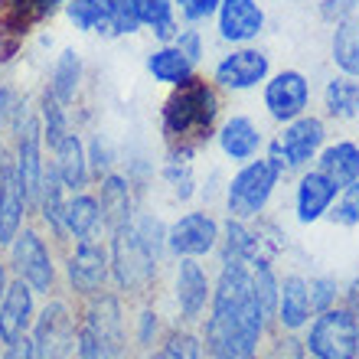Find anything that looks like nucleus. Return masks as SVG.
<instances>
[{"mask_svg": "<svg viewBox=\"0 0 359 359\" xmlns=\"http://www.w3.org/2000/svg\"><path fill=\"white\" fill-rule=\"evenodd\" d=\"M356 10H359V0H320V4H317L320 20L330 23V27H337V23H343L346 17H353Z\"/></svg>", "mask_w": 359, "mask_h": 359, "instance_id": "obj_40", "label": "nucleus"}, {"mask_svg": "<svg viewBox=\"0 0 359 359\" xmlns=\"http://www.w3.org/2000/svg\"><path fill=\"white\" fill-rule=\"evenodd\" d=\"M10 278H13V274H10V265L7 262H0V304H4V294H7Z\"/></svg>", "mask_w": 359, "mask_h": 359, "instance_id": "obj_43", "label": "nucleus"}, {"mask_svg": "<svg viewBox=\"0 0 359 359\" xmlns=\"http://www.w3.org/2000/svg\"><path fill=\"white\" fill-rule=\"evenodd\" d=\"M343 304H350L353 311L359 313V274L353 278L350 284H346V287H343Z\"/></svg>", "mask_w": 359, "mask_h": 359, "instance_id": "obj_42", "label": "nucleus"}, {"mask_svg": "<svg viewBox=\"0 0 359 359\" xmlns=\"http://www.w3.org/2000/svg\"><path fill=\"white\" fill-rule=\"evenodd\" d=\"M62 7L66 0H0V62H13L29 33Z\"/></svg>", "mask_w": 359, "mask_h": 359, "instance_id": "obj_10", "label": "nucleus"}, {"mask_svg": "<svg viewBox=\"0 0 359 359\" xmlns=\"http://www.w3.org/2000/svg\"><path fill=\"white\" fill-rule=\"evenodd\" d=\"M111 4V33L114 36H134L141 33V23L134 17V4L131 0H108Z\"/></svg>", "mask_w": 359, "mask_h": 359, "instance_id": "obj_36", "label": "nucleus"}, {"mask_svg": "<svg viewBox=\"0 0 359 359\" xmlns=\"http://www.w3.org/2000/svg\"><path fill=\"white\" fill-rule=\"evenodd\" d=\"M147 72L154 76V82H161V86H180V82H187L189 76H196V66L189 62L183 53H180L173 43H163V46L151 49L147 53Z\"/></svg>", "mask_w": 359, "mask_h": 359, "instance_id": "obj_27", "label": "nucleus"}, {"mask_svg": "<svg viewBox=\"0 0 359 359\" xmlns=\"http://www.w3.org/2000/svg\"><path fill=\"white\" fill-rule=\"evenodd\" d=\"M311 320H313V307H311V294H307V278L304 274H284L281 294H278V311H274V327L301 333L307 330Z\"/></svg>", "mask_w": 359, "mask_h": 359, "instance_id": "obj_21", "label": "nucleus"}, {"mask_svg": "<svg viewBox=\"0 0 359 359\" xmlns=\"http://www.w3.org/2000/svg\"><path fill=\"white\" fill-rule=\"evenodd\" d=\"M317 170L330 180L340 193L346 187H353L359 180V141L343 137V141L323 144V151L317 154Z\"/></svg>", "mask_w": 359, "mask_h": 359, "instance_id": "obj_23", "label": "nucleus"}, {"mask_svg": "<svg viewBox=\"0 0 359 359\" xmlns=\"http://www.w3.org/2000/svg\"><path fill=\"white\" fill-rule=\"evenodd\" d=\"M173 46L183 53V56L193 62V66H199L203 62V56H206V43H203V33H199L193 23H187V27L177 33V39H173Z\"/></svg>", "mask_w": 359, "mask_h": 359, "instance_id": "obj_37", "label": "nucleus"}, {"mask_svg": "<svg viewBox=\"0 0 359 359\" xmlns=\"http://www.w3.org/2000/svg\"><path fill=\"white\" fill-rule=\"evenodd\" d=\"M62 222H66L69 245H72V242H86V238H102L104 232H108L98 193H92V189L69 193L66 206H62Z\"/></svg>", "mask_w": 359, "mask_h": 359, "instance_id": "obj_18", "label": "nucleus"}, {"mask_svg": "<svg viewBox=\"0 0 359 359\" xmlns=\"http://www.w3.org/2000/svg\"><path fill=\"white\" fill-rule=\"evenodd\" d=\"M163 333H167V327H163L157 307H154L151 301H141V307H137V317H134V323H131V343H134V350H137V353H154L157 346H161Z\"/></svg>", "mask_w": 359, "mask_h": 359, "instance_id": "obj_31", "label": "nucleus"}, {"mask_svg": "<svg viewBox=\"0 0 359 359\" xmlns=\"http://www.w3.org/2000/svg\"><path fill=\"white\" fill-rule=\"evenodd\" d=\"M343 193H346V196L353 199V206H356V212H359V180H356V183H353V187H346V189H343Z\"/></svg>", "mask_w": 359, "mask_h": 359, "instance_id": "obj_44", "label": "nucleus"}, {"mask_svg": "<svg viewBox=\"0 0 359 359\" xmlns=\"http://www.w3.org/2000/svg\"><path fill=\"white\" fill-rule=\"evenodd\" d=\"M7 265L13 278L27 281L43 297H53L59 291V265L53 258V245L36 226L27 222L17 232V238L7 245Z\"/></svg>", "mask_w": 359, "mask_h": 359, "instance_id": "obj_5", "label": "nucleus"}, {"mask_svg": "<svg viewBox=\"0 0 359 359\" xmlns=\"http://www.w3.org/2000/svg\"><path fill=\"white\" fill-rule=\"evenodd\" d=\"M131 359H134V356H131Z\"/></svg>", "mask_w": 359, "mask_h": 359, "instance_id": "obj_47", "label": "nucleus"}, {"mask_svg": "<svg viewBox=\"0 0 359 359\" xmlns=\"http://www.w3.org/2000/svg\"><path fill=\"white\" fill-rule=\"evenodd\" d=\"M216 141H219V151L226 154L229 161L245 163L252 157H258V151L265 147V134H262V128L248 114H232V118H226L219 124Z\"/></svg>", "mask_w": 359, "mask_h": 359, "instance_id": "obj_22", "label": "nucleus"}, {"mask_svg": "<svg viewBox=\"0 0 359 359\" xmlns=\"http://www.w3.org/2000/svg\"><path fill=\"white\" fill-rule=\"evenodd\" d=\"M323 108L333 121H359V79L333 76L323 86Z\"/></svg>", "mask_w": 359, "mask_h": 359, "instance_id": "obj_28", "label": "nucleus"}, {"mask_svg": "<svg viewBox=\"0 0 359 359\" xmlns=\"http://www.w3.org/2000/svg\"><path fill=\"white\" fill-rule=\"evenodd\" d=\"M29 340L36 359H79V304L72 307L53 294L46 307L36 311Z\"/></svg>", "mask_w": 359, "mask_h": 359, "instance_id": "obj_8", "label": "nucleus"}, {"mask_svg": "<svg viewBox=\"0 0 359 359\" xmlns=\"http://www.w3.org/2000/svg\"><path fill=\"white\" fill-rule=\"evenodd\" d=\"M307 294H311L313 313L330 311V307H337V304L343 301L340 281H337V278H330V274H317V278H311V281H307Z\"/></svg>", "mask_w": 359, "mask_h": 359, "instance_id": "obj_35", "label": "nucleus"}, {"mask_svg": "<svg viewBox=\"0 0 359 359\" xmlns=\"http://www.w3.org/2000/svg\"><path fill=\"white\" fill-rule=\"evenodd\" d=\"M222 0H177V10L180 17H183V23H206V20L216 17V10Z\"/></svg>", "mask_w": 359, "mask_h": 359, "instance_id": "obj_39", "label": "nucleus"}, {"mask_svg": "<svg viewBox=\"0 0 359 359\" xmlns=\"http://www.w3.org/2000/svg\"><path fill=\"white\" fill-rule=\"evenodd\" d=\"M216 29L222 43L252 46L265 33V7L258 0H222L216 10Z\"/></svg>", "mask_w": 359, "mask_h": 359, "instance_id": "obj_15", "label": "nucleus"}, {"mask_svg": "<svg viewBox=\"0 0 359 359\" xmlns=\"http://www.w3.org/2000/svg\"><path fill=\"white\" fill-rule=\"evenodd\" d=\"M268 76H271V59L258 46H232V53H226L212 69V82L219 92H248L265 86Z\"/></svg>", "mask_w": 359, "mask_h": 359, "instance_id": "obj_13", "label": "nucleus"}, {"mask_svg": "<svg viewBox=\"0 0 359 359\" xmlns=\"http://www.w3.org/2000/svg\"><path fill=\"white\" fill-rule=\"evenodd\" d=\"M252 291L268 320L274 323V311H278V294H281V278L274 271V265H255L252 268Z\"/></svg>", "mask_w": 359, "mask_h": 359, "instance_id": "obj_33", "label": "nucleus"}, {"mask_svg": "<svg viewBox=\"0 0 359 359\" xmlns=\"http://www.w3.org/2000/svg\"><path fill=\"white\" fill-rule=\"evenodd\" d=\"M173 301L183 327H199L203 317L209 313L212 304V278L206 268L199 265V258H177L173 268Z\"/></svg>", "mask_w": 359, "mask_h": 359, "instance_id": "obj_12", "label": "nucleus"}, {"mask_svg": "<svg viewBox=\"0 0 359 359\" xmlns=\"http://www.w3.org/2000/svg\"><path fill=\"white\" fill-rule=\"evenodd\" d=\"M157 359H206V346L196 327H183L173 323L163 333L161 346H157Z\"/></svg>", "mask_w": 359, "mask_h": 359, "instance_id": "obj_30", "label": "nucleus"}, {"mask_svg": "<svg viewBox=\"0 0 359 359\" xmlns=\"http://www.w3.org/2000/svg\"><path fill=\"white\" fill-rule=\"evenodd\" d=\"M66 287L76 301H86L111 287V252L108 238H86L66 248Z\"/></svg>", "mask_w": 359, "mask_h": 359, "instance_id": "obj_9", "label": "nucleus"}, {"mask_svg": "<svg viewBox=\"0 0 359 359\" xmlns=\"http://www.w3.org/2000/svg\"><path fill=\"white\" fill-rule=\"evenodd\" d=\"M86 151H88V167H92V180H95V183H98V180H102L108 170H114V167H111V163H114L111 147L102 141V134H98V137H92V141L86 144Z\"/></svg>", "mask_w": 359, "mask_h": 359, "instance_id": "obj_38", "label": "nucleus"}, {"mask_svg": "<svg viewBox=\"0 0 359 359\" xmlns=\"http://www.w3.org/2000/svg\"><path fill=\"white\" fill-rule=\"evenodd\" d=\"M323 144H327V121L320 114L307 111L301 118H294V121L281 124V131L274 134L271 144H268V157L287 177L294 170L297 173L307 170L317 161V154L323 151Z\"/></svg>", "mask_w": 359, "mask_h": 359, "instance_id": "obj_7", "label": "nucleus"}, {"mask_svg": "<svg viewBox=\"0 0 359 359\" xmlns=\"http://www.w3.org/2000/svg\"><path fill=\"white\" fill-rule=\"evenodd\" d=\"M222 222L206 209H189L167 226V252L173 258H206L219 252Z\"/></svg>", "mask_w": 359, "mask_h": 359, "instance_id": "obj_11", "label": "nucleus"}, {"mask_svg": "<svg viewBox=\"0 0 359 359\" xmlns=\"http://www.w3.org/2000/svg\"><path fill=\"white\" fill-rule=\"evenodd\" d=\"M66 17L72 20V27L82 33H95V36L114 39L111 33V4L108 0H66Z\"/></svg>", "mask_w": 359, "mask_h": 359, "instance_id": "obj_29", "label": "nucleus"}, {"mask_svg": "<svg viewBox=\"0 0 359 359\" xmlns=\"http://www.w3.org/2000/svg\"><path fill=\"white\" fill-rule=\"evenodd\" d=\"M161 177H163V183L170 187L173 199H180V203L193 199V193H196V177H193V163L189 161H167L161 167Z\"/></svg>", "mask_w": 359, "mask_h": 359, "instance_id": "obj_34", "label": "nucleus"}, {"mask_svg": "<svg viewBox=\"0 0 359 359\" xmlns=\"http://www.w3.org/2000/svg\"><path fill=\"white\" fill-rule=\"evenodd\" d=\"M82 79H86V62L79 56L72 46H66L62 53L56 56L53 69H49V82H46V92L56 98L59 104L72 108L82 92Z\"/></svg>", "mask_w": 359, "mask_h": 359, "instance_id": "obj_24", "label": "nucleus"}, {"mask_svg": "<svg viewBox=\"0 0 359 359\" xmlns=\"http://www.w3.org/2000/svg\"><path fill=\"white\" fill-rule=\"evenodd\" d=\"M134 4V17L144 29H151L157 43H173L180 33V20H177V0H131Z\"/></svg>", "mask_w": 359, "mask_h": 359, "instance_id": "obj_25", "label": "nucleus"}, {"mask_svg": "<svg viewBox=\"0 0 359 359\" xmlns=\"http://www.w3.org/2000/svg\"><path fill=\"white\" fill-rule=\"evenodd\" d=\"M49 163L56 167L59 180L69 193H79V189H88L92 187V167H88V151H86V141L76 134V128L62 137L59 144L49 147Z\"/></svg>", "mask_w": 359, "mask_h": 359, "instance_id": "obj_19", "label": "nucleus"}, {"mask_svg": "<svg viewBox=\"0 0 359 359\" xmlns=\"http://www.w3.org/2000/svg\"><path fill=\"white\" fill-rule=\"evenodd\" d=\"M284 180V173L274 167L271 157H252L236 170V177L226 183V209L232 219H258L268 209L274 196V187Z\"/></svg>", "mask_w": 359, "mask_h": 359, "instance_id": "obj_4", "label": "nucleus"}, {"mask_svg": "<svg viewBox=\"0 0 359 359\" xmlns=\"http://www.w3.org/2000/svg\"><path fill=\"white\" fill-rule=\"evenodd\" d=\"M108 252H111V287L121 297H141L147 301V294L157 284V268L161 262L147 252L141 242L134 219L128 226L108 232Z\"/></svg>", "mask_w": 359, "mask_h": 359, "instance_id": "obj_3", "label": "nucleus"}, {"mask_svg": "<svg viewBox=\"0 0 359 359\" xmlns=\"http://www.w3.org/2000/svg\"><path fill=\"white\" fill-rule=\"evenodd\" d=\"M307 359H317V356H307Z\"/></svg>", "mask_w": 359, "mask_h": 359, "instance_id": "obj_46", "label": "nucleus"}, {"mask_svg": "<svg viewBox=\"0 0 359 359\" xmlns=\"http://www.w3.org/2000/svg\"><path fill=\"white\" fill-rule=\"evenodd\" d=\"M337 196H340V189L333 187L317 167L301 170L297 187H294V212H297V222L313 226V222L327 219V212H330V206L337 203Z\"/></svg>", "mask_w": 359, "mask_h": 359, "instance_id": "obj_17", "label": "nucleus"}, {"mask_svg": "<svg viewBox=\"0 0 359 359\" xmlns=\"http://www.w3.org/2000/svg\"><path fill=\"white\" fill-rule=\"evenodd\" d=\"M222 98L219 86L206 76H189L187 82L170 88L161 108L167 161H193L219 131Z\"/></svg>", "mask_w": 359, "mask_h": 359, "instance_id": "obj_1", "label": "nucleus"}, {"mask_svg": "<svg viewBox=\"0 0 359 359\" xmlns=\"http://www.w3.org/2000/svg\"><path fill=\"white\" fill-rule=\"evenodd\" d=\"M36 320V291L20 278H10L4 304H0V346L23 340Z\"/></svg>", "mask_w": 359, "mask_h": 359, "instance_id": "obj_16", "label": "nucleus"}, {"mask_svg": "<svg viewBox=\"0 0 359 359\" xmlns=\"http://www.w3.org/2000/svg\"><path fill=\"white\" fill-rule=\"evenodd\" d=\"M258 359H307V346H304L301 333L281 330V327H268L265 340L258 346Z\"/></svg>", "mask_w": 359, "mask_h": 359, "instance_id": "obj_32", "label": "nucleus"}, {"mask_svg": "<svg viewBox=\"0 0 359 359\" xmlns=\"http://www.w3.org/2000/svg\"><path fill=\"white\" fill-rule=\"evenodd\" d=\"M291 4H301V0H291Z\"/></svg>", "mask_w": 359, "mask_h": 359, "instance_id": "obj_45", "label": "nucleus"}, {"mask_svg": "<svg viewBox=\"0 0 359 359\" xmlns=\"http://www.w3.org/2000/svg\"><path fill=\"white\" fill-rule=\"evenodd\" d=\"M124 297L114 287L79 301V359H131Z\"/></svg>", "mask_w": 359, "mask_h": 359, "instance_id": "obj_2", "label": "nucleus"}, {"mask_svg": "<svg viewBox=\"0 0 359 359\" xmlns=\"http://www.w3.org/2000/svg\"><path fill=\"white\" fill-rule=\"evenodd\" d=\"M330 62L337 66L340 76L359 79V10L353 17L333 27L330 36Z\"/></svg>", "mask_w": 359, "mask_h": 359, "instance_id": "obj_26", "label": "nucleus"}, {"mask_svg": "<svg viewBox=\"0 0 359 359\" xmlns=\"http://www.w3.org/2000/svg\"><path fill=\"white\" fill-rule=\"evenodd\" d=\"M307 356L317 359H359V313L350 304H337L330 311L313 313L304 330Z\"/></svg>", "mask_w": 359, "mask_h": 359, "instance_id": "obj_6", "label": "nucleus"}, {"mask_svg": "<svg viewBox=\"0 0 359 359\" xmlns=\"http://www.w3.org/2000/svg\"><path fill=\"white\" fill-rule=\"evenodd\" d=\"M98 203H102L108 232L128 226V222L137 216V199H134L131 177H128V173H118V170H108L98 180Z\"/></svg>", "mask_w": 359, "mask_h": 359, "instance_id": "obj_20", "label": "nucleus"}, {"mask_svg": "<svg viewBox=\"0 0 359 359\" xmlns=\"http://www.w3.org/2000/svg\"><path fill=\"white\" fill-rule=\"evenodd\" d=\"M327 219H330L333 226H343V229H356L359 226V212H356V206H353V199L346 196V193L337 196V203L330 206Z\"/></svg>", "mask_w": 359, "mask_h": 359, "instance_id": "obj_41", "label": "nucleus"}, {"mask_svg": "<svg viewBox=\"0 0 359 359\" xmlns=\"http://www.w3.org/2000/svg\"><path fill=\"white\" fill-rule=\"evenodd\" d=\"M262 98H265V111L274 121L287 124L307 114V108H311V82L301 69H281V72L268 76Z\"/></svg>", "mask_w": 359, "mask_h": 359, "instance_id": "obj_14", "label": "nucleus"}]
</instances>
